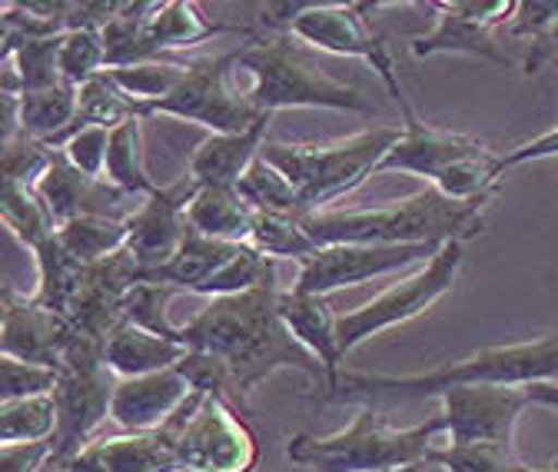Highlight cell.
Segmentation results:
<instances>
[{"label": "cell", "mask_w": 558, "mask_h": 472, "mask_svg": "<svg viewBox=\"0 0 558 472\" xmlns=\"http://www.w3.org/2000/svg\"><path fill=\"white\" fill-rule=\"evenodd\" d=\"M279 290L266 283L250 293L209 300L196 316H190L177 336L190 353H206L227 363L230 392L240 410H246V396L276 370H296L326 389V366L296 340L279 316Z\"/></svg>", "instance_id": "6da1fadb"}, {"label": "cell", "mask_w": 558, "mask_h": 472, "mask_svg": "<svg viewBox=\"0 0 558 472\" xmlns=\"http://www.w3.org/2000/svg\"><path fill=\"white\" fill-rule=\"evenodd\" d=\"M558 383V336H542L532 343L488 347L469 353L456 363L436 366L429 373H339L336 386L323 392L326 402H402V399H429L456 386H535Z\"/></svg>", "instance_id": "7a4b0ae2"}, {"label": "cell", "mask_w": 558, "mask_h": 472, "mask_svg": "<svg viewBox=\"0 0 558 472\" xmlns=\"http://www.w3.org/2000/svg\"><path fill=\"white\" fill-rule=\"evenodd\" d=\"M488 199H449L426 186L373 210H323L303 220L316 246H423L469 240L482 230Z\"/></svg>", "instance_id": "3957f363"}, {"label": "cell", "mask_w": 558, "mask_h": 472, "mask_svg": "<svg viewBox=\"0 0 558 472\" xmlns=\"http://www.w3.org/2000/svg\"><path fill=\"white\" fill-rule=\"evenodd\" d=\"M236 71L250 77V104L259 113H276L287 107H319L342 113H376L379 107L366 90L345 84L313 60L310 47L293 34L253 37L240 47Z\"/></svg>", "instance_id": "277c9868"}, {"label": "cell", "mask_w": 558, "mask_h": 472, "mask_svg": "<svg viewBox=\"0 0 558 472\" xmlns=\"http://www.w3.org/2000/svg\"><path fill=\"white\" fill-rule=\"evenodd\" d=\"M446 433L442 413L415 426H389L373 407H366L353 426L332 436L296 433L287 443V459L313 472H396V469H423L429 452L439 446L436 436Z\"/></svg>", "instance_id": "5b68a950"}, {"label": "cell", "mask_w": 558, "mask_h": 472, "mask_svg": "<svg viewBox=\"0 0 558 472\" xmlns=\"http://www.w3.org/2000/svg\"><path fill=\"white\" fill-rule=\"evenodd\" d=\"M402 133L376 173H412L449 199H493L502 180V157L465 133L439 130L415 117L412 104L399 107Z\"/></svg>", "instance_id": "8992f818"}, {"label": "cell", "mask_w": 558, "mask_h": 472, "mask_svg": "<svg viewBox=\"0 0 558 472\" xmlns=\"http://www.w3.org/2000/svg\"><path fill=\"white\" fill-rule=\"evenodd\" d=\"M402 126H369L353 137L329 144H283L276 141L263 147V160H269L290 180L303 204L313 214L332 210L342 196L353 193L360 183L376 177L383 157L396 147Z\"/></svg>", "instance_id": "52a82bcc"}, {"label": "cell", "mask_w": 558, "mask_h": 472, "mask_svg": "<svg viewBox=\"0 0 558 472\" xmlns=\"http://www.w3.org/2000/svg\"><path fill=\"white\" fill-rule=\"evenodd\" d=\"M373 11L376 4H269L263 11V27L276 34H293L313 50L363 60L376 71L396 107H402L405 94L396 77V60L389 53V44L369 27Z\"/></svg>", "instance_id": "ba28073f"}, {"label": "cell", "mask_w": 558, "mask_h": 472, "mask_svg": "<svg viewBox=\"0 0 558 472\" xmlns=\"http://www.w3.org/2000/svg\"><path fill=\"white\" fill-rule=\"evenodd\" d=\"M167 426L177 433L180 472H253L259 465V443L227 396L193 389Z\"/></svg>", "instance_id": "9c48e42d"}, {"label": "cell", "mask_w": 558, "mask_h": 472, "mask_svg": "<svg viewBox=\"0 0 558 472\" xmlns=\"http://www.w3.org/2000/svg\"><path fill=\"white\" fill-rule=\"evenodd\" d=\"M462 259H465L462 240H449V243H442V250L429 263L418 266L415 274L402 277L399 283H392L389 290H383L369 303L349 310V313H339L336 336H339L342 356H349L363 343H369L373 336H379L392 326H402L415 316H423L426 310H433L446 293H452L456 277L462 269Z\"/></svg>", "instance_id": "30bf717a"}, {"label": "cell", "mask_w": 558, "mask_h": 472, "mask_svg": "<svg viewBox=\"0 0 558 472\" xmlns=\"http://www.w3.org/2000/svg\"><path fill=\"white\" fill-rule=\"evenodd\" d=\"M236 60H240V47L220 57L190 60V71L180 81V87L170 97L144 107V120L160 113V117L199 123L214 133H243L256 126L263 117H272V113H259L250 104V97L233 87Z\"/></svg>", "instance_id": "8fae6325"}, {"label": "cell", "mask_w": 558, "mask_h": 472, "mask_svg": "<svg viewBox=\"0 0 558 472\" xmlns=\"http://www.w3.org/2000/svg\"><path fill=\"white\" fill-rule=\"evenodd\" d=\"M519 0H452V4H429L436 11V27L409 40L412 57L436 53H465L493 63H515L509 50H502V27L512 21Z\"/></svg>", "instance_id": "7c38bea8"}, {"label": "cell", "mask_w": 558, "mask_h": 472, "mask_svg": "<svg viewBox=\"0 0 558 472\" xmlns=\"http://www.w3.org/2000/svg\"><path fill=\"white\" fill-rule=\"evenodd\" d=\"M442 246H366V243H345V246H319L313 256L300 263V274L293 290L310 296H332L336 290L360 287L376 277L399 274L412 263H429Z\"/></svg>", "instance_id": "4fadbf2b"}, {"label": "cell", "mask_w": 558, "mask_h": 472, "mask_svg": "<svg viewBox=\"0 0 558 472\" xmlns=\"http://www.w3.org/2000/svg\"><path fill=\"white\" fill-rule=\"evenodd\" d=\"M113 386L117 379L107 366L60 373V383L53 389L57 433L50 439V469H63L94 443V433L104 426V420H110Z\"/></svg>", "instance_id": "5bb4252c"}, {"label": "cell", "mask_w": 558, "mask_h": 472, "mask_svg": "<svg viewBox=\"0 0 558 472\" xmlns=\"http://www.w3.org/2000/svg\"><path fill=\"white\" fill-rule=\"evenodd\" d=\"M446 443H496L515 446V426L532 407L525 386H456L439 396Z\"/></svg>", "instance_id": "9a60e30c"}, {"label": "cell", "mask_w": 558, "mask_h": 472, "mask_svg": "<svg viewBox=\"0 0 558 472\" xmlns=\"http://www.w3.org/2000/svg\"><path fill=\"white\" fill-rule=\"evenodd\" d=\"M77 332L81 329L66 316L40 306L34 296H14L11 290L4 293V329H0V353L4 356L60 370Z\"/></svg>", "instance_id": "2e32d148"}, {"label": "cell", "mask_w": 558, "mask_h": 472, "mask_svg": "<svg viewBox=\"0 0 558 472\" xmlns=\"http://www.w3.org/2000/svg\"><path fill=\"white\" fill-rule=\"evenodd\" d=\"M196 193V183L186 177L173 186H160L154 196L140 199V204L130 210L126 217V230L130 240L126 246L133 250V256L144 263L147 274L160 269L186 240L190 223H186V207Z\"/></svg>", "instance_id": "e0dca14e"}, {"label": "cell", "mask_w": 558, "mask_h": 472, "mask_svg": "<svg viewBox=\"0 0 558 472\" xmlns=\"http://www.w3.org/2000/svg\"><path fill=\"white\" fill-rule=\"evenodd\" d=\"M190 396H193V386L177 366L150 373V376L117 379L110 420L123 433H154V429H163L180 413V407Z\"/></svg>", "instance_id": "ac0fdd59"}, {"label": "cell", "mask_w": 558, "mask_h": 472, "mask_svg": "<svg viewBox=\"0 0 558 472\" xmlns=\"http://www.w3.org/2000/svg\"><path fill=\"white\" fill-rule=\"evenodd\" d=\"M220 34H243L240 27L217 24L203 17V11L190 0H167V4H150L144 31H140L136 44L117 66H136V63H150V60H167V53L196 47L209 37Z\"/></svg>", "instance_id": "d6986e66"}, {"label": "cell", "mask_w": 558, "mask_h": 472, "mask_svg": "<svg viewBox=\"0 0 558 472\" xmlns=\"http://www.w3.org/2000/svg\"><path fill=\"white\" fill-rule=\"evenodd\" d=\"M63 472H180L177 433L170 426L154 433H120L94 439Z\"/></svg>", "instance_id": "ffe728a7"}, {"label": "cell", "mask_w": 558, "mask_h": 472, "mask_svg": "<svg viewBox=\"0 0 558 472\" xmlns=\"http://www.w3.org/2000/svg\"><path fill=\"white\" fill-rule=\"evenodd\" d=\"M269 120L263 117L243 133H209L190 157V180L196 186H240L246 170L263 157Z\"/></svg>", "instance_id": "44dd1931"}, {"label": "cell", "mask_w": 558, "mask_h": 472, "mask_svg": "<svg viewBox=\"0 0 558 472\" xmlns=\"http://www.w3.org/2000/svg\"><path fill=\"white\" fill-rule=\"evenodd\" d=\"M279 316H283V323L290 326V332L296 336V340L326 366V373H329L326 389H332L339 373H342L345 356L339 350V336H336L339 316L332 313L329 296H310V293L283 290L279 293Z\"/></svg>", "instance_id": "7402d4cb"}, {"label": "cell", "mask_w": 558, "mask_h": 472, "mask_svg": "<svg viewBox=\"0 0 558 472\" xmlns=\"http://www.w3.org/2000/svg\"><path fill=\"white\" fill-rule=\"evenodd\" d=\"M186 347L170 336H157L136 323H120L104 343V363L117 379L150 376L160 370H173L186 360Z\"/></svg>", "instance_id": "603a6c76"}, {"label": "cell", "mask_w": 558, "mask_h": 472, "mask_svg": "<svg viewBox=\"0 0 558 472\" xmlns=\"http://www.w3.org/2000/svg\"><path fill=\"white\" fill-rule=\"evenodd\" d=\"M243 243H223V240H209L196 230L186 233V240L180 243V250L160 266L154 274H147L144 283H160V287H170L173 293L177 290H186V293H199L209 287L220 269L240 253Z\"/></svg>", "instance_id": "cb8c5ba5"}, {"label": "cell", "mask_w": 558, "mask_h": 472, "mask_svg": "<svg viewBox=\"0 0 558 472\" xmlns=\"http://www.w3.org/2000/svg\"><path fill=\"white\" fill-rule=\"evenodd\" d=\"M253 220L256 210L240 196L236 186H196L186 207L190 230L223 243H250Z\"/></svg>", "instance_id": "d4e9b609"}, {"label": "cell", "mask_w": 558, "mask_h": 472, "mask_svg": "<svg viewBox=\"0 0 558 472\" xmlns=\"http://www.w3.org/2000/svg\"><path fill=\"white\" fill-rule=\"evenodd\" d=\"M77 107H81V90L74 84L27 90L17 100L21 133L37 144H47L50 150H60V144L70 137V130H74Z\"/></svg>", "instance_id": "484cf974"}, {"label": "cell", "mask_w": 558, "mask_h": 472, "mask_svg": "<svg viewBox=\"0 0 558 472\" xmlns=\"http://www.w3.org/2000/svg\"><path fill=\"white\" fill-rule=\"evenodd\" d=\"M107 183L123 190L133 199H147L160 190V183L150 177L144 160V117H133L110 130V150H107Z\"/></svg>", "instance_id": "4316f807"}, {"label": "cell", "mask_w": 558, "mask_h": 472, "mask_svg": "<svg viewBox=\"0 0 558 472\" xmlns=\"http://www.w3.org/2000/svg\"><path fill=\"white\" fill-rule=\"evenodd\" d=\"M34 263H37V293L34 300L60 316L70 319L74 313V303L84 290V277H87V266L81 259L70 256L60 240L53 237L50 243H44L37 253H34Z\"/></svg>", "instance_id": "83f0119b"}, {"label": "cell", "mask_w": 558, "mask_h": 472, "mask_svg": "<svg viewBox=\"0 0 558 472\" xmlns=\"http://www.w3.org/2000/svg\"><path fill=\"white\" fill-rule=\"evenodd\" d=\"M442 472H558V465H532L519 459L515 446H496V443H446L429 452V462Z\"/></svg>", "instance_id": "f1b7e54d"}, {"label": "cell", "mask_w": 558, "mask_h": 472, "mask_svg": "<svg viewBox=\"0 0 558 472\" xmlns=\"http://www.w3.org/2000/svg\"><path fill=\"white\" fill-rule=\"evenodd\" d=\"M0 214H4L8 230L31 250V256L57 237V220L40 199L34 186L24 183H4V196H0Z\"/></svg>", "instance_id": "f546056e"}, {"label": "cell", "mask_w": 558, "mask_h": 472, "mask_svg": "<svg viewBox=\"0 0 558 472\" xmlns=\"http://www.w3.org/2000/svg\"><path fill=\"white\" fill-rule=\"evenodd\" d=\"M236 190L256 214H279V217H293V220H306L313 214L300 199V193L290 186V180L263 157L246 170V177L240 180Z\"/></svg>", "instance_id": "4dcf8cb0"}, {"label": "cell", "mask_w": 558, "mask_h": 472, "mask_svg": "<svg viewBox=\"0 0 558 472\" xmlns=\"http://www.w3.org/2000/svg\"><path fill=\"white\" fill-rule=\"evenodd\" d=\"M60 246L81 259L84 266H94L113 253H120L130 240L126 220H113V217H77L57 230Z\"/></svg>", "instance_id": "1f68e13d"}, {"label": "cell", "mask_w": 558, "mask_h": 472, "mask_svg": "<svg viewBox=\"0 0 558 472\" xmlns=\"http://www.w3.org/2000/svg\"><path fill=\"white\" fill-rule=\"evenodd\" d=\"M53 433H57V402H53V392L0 402V446L50 443Z\"/></svg>", "instance_id": "d6a6232c"}, {"label": "cell", "mask_w": 558, "mask_h": 472, "mask_svg": "<svg viewBox=\"0 0 558 472\" xmlns=\"http://www.w3.org/2000/svg\"><path fill=\"white\" fill-rule=\"evenodd\" d=\"M60 40H63V34L31 37V40H4V63L17 74L24 94L63 84V77H60Z\"/></svg>", "instance_id": "836d02e7"}, {"label": "cell", "mask_w": 558, "mask_h": 472, "mask_svg": "<svg viewBox=\"0 0 558 472\" xmlns=\"http://www.w3.org/2000/svg\"><path fill=\"white\" fill-rule=\"evenodd\" d=\"M190 63H177V60H150V63H136V66H107V77L130 97L140 104V113L144 107L170 97L180 81L186 77Z\"/></svg>", "instance_id": "e575fe53"}, {"label": "cell", "mask_w": 558, "mask_h": 472, "mask_svg": "<svg viewBox=\"0 0 558 472\" xmlns=\"http://www.w3.org/2000/svg\"><path fill=\"white\" fill-rule=\"evenodd\" d=\"M133 117H144V113H140V104L130 100L107 74H100V77H94L90 84L81 87V107H77L74 130H84V126L117 130L120 123H126ZM74 130H70V133H74Z\"/></svg>", "instance_id": "d590c367"}, {"label": "cell", "mask_w": 558, "mask_h": 472, "mask_svg": "<svg viewBox=\"0 0 558 472\" xmlns=\"http://www.w3.org/2000/svg\"><path fill=\"white\" fill-rule=\"evenodd\" d=\"M250 246L269 259H296V263H303L306 256H313L319 250L313 243V237L306 233L303 220L279 217V214H256Z\"/></svg>", "instance_id": "8d00e7d4"}, {"label": "cell", "mask_w": 558, "mask_h": 472, "mask_svg": "<svg viewBox=\"0 0 558 472\" xmlns=\"http://www.w3.org/2000/svg\"><path fill=\"white\" fill-rule=\"evenodd\" d=\"M107 71V44L100 31H66L60 40V77L77 90Z\"/></svg>", "instance_id": "74e56055"}, {"label": "cell", "mask_w": 558, "mask_h": 472, "mask_svg": "<svg viewBox=\"0 0 558 472\" xmlns=\"http://www.w3.org/2000/svg\"><path fill=\"white\" fill-rule=\"evenodd\" d=\"M173 290L170 287H160V283H140L130 290V296L123 300V319L126 323H136L144 326L157 336H170V340H180L177 329L167 316V303H170Z\"/></svg>", "instance_id": "f35d334b"}, {"label": "cell", "mask_w": 558, "mask_h": 472, "mask_svg": "<svg viewBox=\"0 0 558 472\" xmlns=\"http://www.w3.org/2000/svg\"><path fill=\"white\" fill-rule=\"evenodd\" d=\"M50 157L53 150L47 144H37L24 133L17 137H8L4 141V183H24V186H34L44 170L50 167Z\"/></svg>", "instance_id": "ab89813d"}, {"label": "cell", "mask_w": 558, "mask_h": 472, "mask_svg": "<svg viewBox=\"0 0 558 472\" xmlns=\"http://www.w3.org/2000/svg\"><path fill=\"white\" fill-rule=\"evenodd\" d=\"M107 150H110V130L107 126H84L74 130L70 137L60 144V154L74 164L81 173L104 180L107 173Z\"/></svg>", "instance_id": "60d3db41"}, {"label": "cell", "mask_w": 558, "mask_h": 472, "mask_svg": "<svg viewBox=\"0 0 558 472\" xmlns=\"http://www.w3.org/2000/svg\"><path fill=\"white\" fill-rule=\"evenodd\" d=\"M0 379H4V402L8 399H31V396L53 392L60 383V370L0 356Z\"/></svg>", "instance_id": "b9f144b4"}, {"label": "cell", "mask_w": 558, "mask_h": 472, "mask_svg": "<svg viewBox=\"0 0 558 472\" xmlns=\"http://www.w3.org/2000/svg\"><path fill=\"white\" fill-rule=\"evenodd\" d=\"M558 21V0H519L512 21L502 27L506 40H522L532 44L538 40L551 24Z\"/></svg>", "instance_id": "7bdbcfd3"}, {"label": "cell", "mask_w": 558, "mask_h": 472, "mask_svg": "<svg viewBox=\"0 0 558 472\" xmlns=\"http://www.w3.org/2000/svg\"><path fill=\"white\" fill-rule=\"evenodd\" d=\"M548 157H558V123L551 130L538 133L535 141H525V144L512 147L509 154H502V173L512 167L532 164V160H548Z\"/></svg>", "instance_id": "ee69618b"}, {"label": "cell", "mask_w": 558, "mask_h": 472, "mask_svg": "<svg viewBox=\"0 0 558 472\" xmlns=\"http://www.w3.org/2000/svg\"><path fill=\"white\" fill-rule=\"evenodd\" d=\"M50 459V443L0 446V472H37Z\"/></svg>", "instance_id": "f6af8a7d"}, {"label": "cell", "mask_w": 558, "mask_h": 472, "mask_svg": "<svg viewBox=\"0 0 558 472\" xmlns=\"http://www.w3.org/2000/svg\"><path fill=\"white\" fill-rule=\"evenodd\" d=\"M551 60H558V21H555L538 40L529 44V53H525V60H522V71L532 77V74H538L542 66L551 63Z\"/></svg>", "instance_id": "bcb514c9"}, {"label": "cell", "mask_w": 558, "mask_h": 472, "mask_svg": "<svg viewBox=\"0 0 558 472\" xmlns=\"http://www.w3.org/2000/svg\"><path fill=\"white\" fill-rule=\"evenodd\" d=\"M548 66H551V71H555V77H558V60H551Z\"/></svg>", "instance_id": "7dc6e473"}, {"label": "cell", "mask_w": 558, "mask_h": 472, "mask_svg": "<svg viewBox=\"0 0 558 472\" xmlns=\"http://www.w3.org/2000/svg\"><path fill=\"white\" fill-rule=\"evenodd\" d=\"M396 472H418V469H396Z\"/></svg>", "instance_id": "c3c4849f"}, {"label": "cell", "mask_w": 558, "mask_h": 472, "mask_svg": "<svg viewBox=\"0 0 558 472\" xmlns=\"http://www.w3.org/2000/svg\"><path fill=\"white\" fill-rule=\"evenodd\" d=\"M555 465H558V459H555Z\"/></svg>", "instance_id": "681fc988"}]
</instances>
